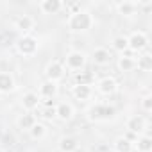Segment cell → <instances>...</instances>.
<instances>
[{"label":"cell","mask_w":152,"mask_h":152,"mask_svg":"<svg viewBox=\"0 0 152 152\" xmlns=\"http://www.w3.org/2000/svg\"><path fill=\"white\" fill-rule=\"evenodd\" d=\"M93 25H95L93 15H91L90 11H84V9H81V11H77V13L70 15L68 22H66V27H68L72 32H86V31H90Z\"/></svg>","instance_id":"1"},{"label":"cell","mask_w":152,"mask_h":152,"mask_svg":"<svg viewBox=\"0 0 152 152\" xmlns=\"http://www.w3.org/2000/svg\"><path fill=\"white\" fill-rule=\"evenodd\" d=\"M38 48H39V43H38V39H36L34 36H31V34H23V36L16 41V50H18V54L23 56V57L34 56V54L38 52Z\"/></svg>","instance_id":"2"},{"label":"cell","mask_w":152,"mask_h":152,"mask_svg":"<svg viewBox=\"0 0 152 152\" xmlns=\"http://www.w3.org/2000/svg\"><path fill=\"white\" fill-rule=\"evenodd\" d=\"M86 54L81 52V50H72L66 54L64 57V70H72V72H81L84 66H86Z\"/></svg>","instance_id":"3"},{"label":"cell","mask_w":152,"mask_h":152,"mask_svg":"<svg viewBox=\"0 0 152 152\" xmlns=\"http://www.w3.org/2000/svg\"><path fill=\"white\" fill-rule=\"evenodd\" d=\"M88 115H90L91 120L100 122V120H109V118H113V116L116 115V111H115V107L109 106V104H95V106L90 107Z\"/></svg>","instance_id":"4"},{"label":"cell","mask_w":152,"mask_h":152,"mask_svg":"<svg viewBox=\"0 0 152 152\" xmlns=\"http://www.w3.org/2000/svg\"><path fill=\"white\" fill-rule=\"evenodd\" d=\"M127 43H129V50H132V52H141V50L147 48L148 38H147V34H145L143 31H136V32H132L131 36H127Z\"/></svg>","instance_id":"5"},{"label":"cell","mask_w":152,"mask_h":152,"mask_svg":"<svg viewBox=\"0 0 152 152\" xmlns=\"http://www.w3.org/2000/svg\"><path fill=\"white\" fill-rule=\"evenodd\" d=\"M64 73H66V70H64L63 63H59V61H50L45 68L47 81H52V83H59L64 77Z\"/></svg>","instance_id":"6"},{"label":"cell","mask_w":152,"mask_h":152,"mask_svg":"<svg viewBox=\"0 0 152 152\" xmlns=\"http://www.w3.org/2000/svg\"><path fill=\"white\" fill-rule=\"evenodd\" d=\"M97 90H99L100 95L109 97V95H115V93L118 91V83H116L113 77H102V79L97 83Z\"/></svg>","instance_id":"7"},{"label":"cell","mask_w":152,"mask_h":152,"mask_svg":"<svg viewBox=\"0 0 152 152\" xmlns=\"http://www.w3.org/2000/svg\"><path fill=\"white\" fill-rule=\"evenodd\" d=\"M125 127H127V131H129L131 134L138 136L140 132H143V131H145V127H147V122H145V118H143L141 115H132V116L127 120Z\"/></svg>","instance_id":"8"},{"label":"cell","mask_w":152,"mask_h":152,"mask_svg":"<svg viewBox=\"0 0 152 152\" xmlns=\"http://www.w3.org/2000/svg\"><path fill=\"white\" fill-rule=\"evenodd\" d=\"M91 61H93L95 64H99V66H106V64H109V63L113 61V54H111L107 48L99 47V48H95V50L91 52Z\"/></svg>","instance_id":"9"},{"label":"cell","mask_w":152,"mask_h":152,"mask_svg":"<svg viewBox=\"0 0 152 152\" xmlns=\"http://www.w3.org/2000/svg\"><path fill=\"white\" fill-rule=\"evenodd\" d=\"M39 102H41V99H39V95L34 93V91H27V93L22 97V107H23L27 113H32L34 109H38Z\"/></svg>","instance_id":"10"},{"label":"cell","mask_w":152,"mask_h":152,"mask_svg":"<svg viewBox=\"0 0 152 152\" xmlns=\"http://www.w3.org/2000/svg\"><path fill=\"white\" fill-rule=\"evenodd\" d=\"M57 91H59V88H57V83H52V81H45V83H41L39 84V91H38V95H39V99H54L56 95H57Z\"/></svg>","instance_id":"11"},{"label":"cell","mask_w":152,"mask_h":152,"mask_svg":"<svg viewBox=\"0 0 152 152\" xmlns=\"http://www.w3.org/2000/svg\"><path fill=\"white\" fill-rule=\"evenodd\" d=\"M56 118H59L61 122H68L73 118V106L70 102H59L56 106Z\"/></svg>","instance_id":"12"},{"label":"cell","mask_w":152,"mask_h":152,"mask_svg":"<svg viewBox=\"0 0 152 152\" xmlns=\"http://www.w3.org/2000/svg\"><path fill=\"white\" fill-rule=\"evenodd\" d=\"M63 7H64V4L61 0H41L39 2V9L45 15H57Z\"/></svg>","instance_id":"13"},{"label":"cell","mask_w":152,"mask_h":152,"mask_svg":"<svg viewBox=\"0 0 152 152\" xmlns=\"http://www.w3.org/2000/svg\"><path fill=\"white\" fill-rule=\"evenodd\" d=\"M36 122H38L36 115H34V113H27V111L16 118V125H18V129H22V131H31Z\"/></svg>","instance_id":"14"},{"label":"cell","mask_w":152,"mask_h":152,"mask_svg":"<svg viewBox=\"0 0 152 152\" xmlns=\"http://www.w3.org/2000/svg\"><path fill=\"white\" fill-rule=\"evenodd\" d=\"M16 83L13 79V75L7 72H0V93H11L15 91Z\"/></svg>","instance_id":"15"},{"label":"cell","mask_w":152,"mask_h":152,"mask_svg":"<svg viewBox=\"0 0 152 152\" xmlns=\"http://www.w3.org/2000/svg\"><path fill=\"white\" fill-rule=\"evenodd\" d=\"M34 18L32 16H29V15H23V16H20L16 22H15V29L16 31H20V32H23V34H27V32H31L32 29H34Z\"/></svg>","instance_id":"16"},{"label":"cell","mask_w":152,"mask_h":152,"mask_svg":"<svg viewBox=\"0 0 152 152\" xmlns=\"http://www.w3.org/2000/svg\"><path fill=\"white\" fill-rule=\"evenodd\" d=\"M72 95L77 100H90L93 97V88L91 86H83V84H75L72 88Z\"/></svg>","instance_id":"17"},{"label":"cell","mask_w":152,"mask_h":152,"mask_svg":"<svg viewBox=\"0 0 152 152\" xmlns=\"http://www.w3.org/2000/svg\"><path fill=\"white\" fill-rule=\"evenodd\" d=\"M116 11L122 16H132L138 11V2H132V0H124V2L116 4Z\"/></svg>","instance_id":"18"},{"label":"cell","mask_w":152,"mask_h":152,"mask_svg":"<svg viewBox=\"0 0 152 152\" xmlns=\"http://www.w3.org/2000/svg\"><path fill=\"white\" fill-rule=\"evenodd\" d=\"M115 152H134V141L120 136L115 140Z\"/></svg>","instance_id":"19"},{"label":"cell","mask_w":152,"mask_h":152,"mask_svg":"<svg viewBox=\"0 0 152 152\" xmlns=\"http://www.w3.org/2000/svg\"><path fill=\"white\" fill-rule=\"evenodd\" d=\"M134 150L136 152H152V138L150 136H140L134 141Z\"/></svg>","instance_id":"20"},{"label":"cell","mask_w":152,"mask_h":152,"mask_svg":"<svg viewBox=\"0 0 152 152\" xmlns=\"http://www.w3.org/2000/svg\"><path fill=\"white\" fill-rule=\"evenodd\" d=\"M118 68H120V72H131L136 68V59L132 56L122 54V57H118Z\"/></svg>","instance_id":"21"},{"label":"cell","mask_w":152,"mask_h":152,"mask_svg":"<svg viewBox=\"0 0 152 152\" xmlns=\"http://www.w3.org/2000/svg\"><path fill=\"white\" fill-rule=\"evenodd\" d=\"M59 150L61 152H75L77 150V141L72 136H63L59 140Z\"/></svg>","instance_id":"22"},{"label":"cell","mask_w":152,"mask_h":152,"mask_svg":"<svg viewBox=\"0 0 152 152\" xmlns=\"http://www.w3.org/2000/svg\"><path fill=\"white\" fill-rule=\"evenodd\" d=\"M136 68L141 70V72H150L152 70V56L147 52V54H141L138 59H136Z\"/></svg>","instance_id":"23"},{"label":"cell","mask_w":152,"mask_h":152,"mask_svg":"<svg viewBox=\"0 0 152 152\" xmlns=\"http://www.w3.org/2000/svg\"><path fill=\"white\" fill-rule=\"evenodd\" d=\"M93 83H95V75L91 72H77V75H75V84L91 86Z\"/></svg>","instance_id":"24"},{"label":"cell","mask_w":152,"mask_h":152,"mask_svg":"<svg viewBox=\"0 0 152 152\" xmlns=\"http://www.w3.org/2000/svg\"><path fill=\"white\" fill-rule=\"evenodd\" d=\"M111 45H113V48L116 50V52H125V50H129V43H127V36H116L113 41H111Z\"/></svg>","instance_id":"25"},{"label":"cell","mask_w":152,"mask_h":152,"mask_svg":"<svg viewBox=\"0 0 152 152\" xmlns=\"http://www.w3.org/2000/svg\"><path fill=\"white\" fill-rule=\"evenodd\" d=\"M29 132H31L32 140H41V138H45V134H47V127H45V124L36 122V124H34V127H32Z\"/></svg>","instance_id":"26"},{"label":"cell","mask_w":152,"mask_h":152,"mask_svg":"<svg viewBox=\"0 0 152 152\" xmlns=\"http://www.w3.org/2000/svg\"><path fill=\"white\" fill-rule=\"evenodd\" d=\"M141 109L145 113H150L152 111V95H145L141 99Z\"/></svg>","instance_id":"27"},{"label":"cell","mask_w":152,"mask_h":152,"mask_svg":"<svg viewBox=\"0 0 152 152\" xmlns=\"http://www.w3.org/2000/svg\"><path fill=\"white\" fill-rule=\"evenodd\" d=\"M43 116L45 118H56V106H47V109L43 111Z\"/></svg>","instance_id":"28"},{"label":"cell","mask_w":152,"mask_h":152,"mask_svg":"<svg viewBox=\"0 0 152 152\" xmlns=\"http://www.w3.org/2000/svg\"><path fill=\"white\" fill-rule=\"evenodd\" d=\"M0 152H4V150H2V148H0Z\"/></svg>","instance_id":"29"}]
</instances>
